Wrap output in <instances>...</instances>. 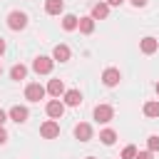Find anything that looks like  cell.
I'll return each instance as SVG.
<instances>
[{
  "mask_svg": "<svg viewBox=\"0 0 159 159\" xmlns=\"http://www.w3.org/2000/svg\"><path fill=\"white\" fill-rule=\"evenodd\" d=\"M7 27L15 30V32H17V30H25V27H27V15L20 12V10H12V12L7 15Z\"/></svg>",
  "mask_w": 159,
  "mask_h": 159,
  "instance_id": "obj_1",
  "label": "cell"
},
{
  "mask_svg": "<svg viewBox=\"0 0 159 159\" xmlns=\"http://www.w3.org/2000/svg\"><path fill=\"white\" fill-rule=\"evenodd\" d=\"M45 94H47V89H45L40 82H30V84L25 87V99H30V102H40Z\"/></svg>",
  "mask_w": 159,
  "mask_h": 159,
  "instance_id": "obj_2",
  "label": "cell"
},
{
  "mask_svg": "<svg viewBox=\"0 0 159 159\" xmlns=\"http://www.w3.org/2000/svg\"><path fill=\"white\" fill-rule=\"evenodd\" d=\"M52 65H55V60H52V57H45V55H40V57H35V62H32V70H35L37 75H50V72H52Z\"/></svg>",
  "mask_w": 159,
  "mask_h": 159,
  "instance_id": "obj_3",
  "label": "cell"
},
{
  "mask_svg": "<svg viewBox=\"0 0 159 159\" xmlns=\"http://www.w3.org/2000/svg\"><path fill=\"white\" fill-rule=\"evenodd\" d=\"M45 112H47V117H50V119H60V117L65 114V102H60V97H55V99H50V102H47Z\"/></svg>",
  "mask_w": 159,
  "mask_h": 159,
  "instance_id": "obj_4",
  "label": "cell"
},
{
  "mask_svg": "<svg viewBox=\"0 0 159 159\" xmlns=\"http://www.w3.org/2000/svg\"><path fill=\"white\" fill-rule=\"evenodd\" d=\"M119 80H122V72H119L117 67H107V70L102 72V82H104V87H117Z\"/></svg>",
  "mask_w": 159,
  "mask_h": 159,
  "instance_id": "obj_5",
  "label": "cell"
},
{
  "mask_svg": "<svg viewBox=\"0 0 159 159\" xmlns=\"http://www.w3.org/2000/svg\"><path fill=\"white\" fill-rule=\"evenodd\" d=\"M112 117H114V109H112L109 104H97V107H94V119H97L99 124L112 122Z\"/></svg>",
  "mask_w": 159,
  "mask_h": 159,
  "instance_id": "obj_6",
  "label": "cell"
},
{
  "mask_svg": "<svg viewBox=\"0 0 159 159\" xmlns=\"http://www.w3.org/2000/svg\"><path fill=\"white\" fill-rule=\"evenodd\" d=\"M40 134H42L45 139H55V137H60V124H57L55 119H47V122H42Z\"/></svg>",
  "mask_w": 159,
  "mask_h": 159,
  "instance_id": "obj_7",
  "label": "cell"
},
{
  "mask_svg": "<svg viewBox=\"0 0 159 159\" xmlns=\"http://www.w3.org/2000/svg\"><path fill=\"white\" fill-rule=\"evenodd\" d=\"M139 50H142L144 55H154V52L159 50V40H157V37H142V40H139Z\"/></svg>",
  "mask_w": 159,
  "mask_h": 159,
  "instance_id": "obj_8",
  "label": "cell"
},
{
  "mask_svg": "<svg viewBox=\"0 0 159 159\" xmlns=\"http://www.w3.org/2000/svg\"><path fill=\"white\" fill-rule=\"evenodd\" d=\"M7 117L12 119V122H17V124H22V122H27V117H30V112H27V107H20V104H15L10 112H7Z\"/></svg>",
  "mask_w": 159,
  "mask_h": 159,
  "instance_id": "obj_9",
  "label": "cell"
},
{
  "mask_svg": "<svg viewBox=\"0 0 159 159\" xmlns=\"http://www.w3.org/2000/svg\"><path fill=\"white\" fill-rule=\"evenodd\" d=\"M70 57H72V52H70L67 45H55V50H52V60L55 62H67Z\"/></svg>",
  "mask_w": 159,
  "mask_h": 159,
  "instance_id": "obj_10",
  "label": "cell"
},
{
  "mask_svg": "<svg viewBox=\"0 0 159 159\" xmlns=\"http://www.w3.org/2000/svg\"><path fill=\"white\" fill-rule=\"evenodd\" d=\"M75 137H77L80 142H89V139H92V127H89L87 122H80V124L75 127Z\"/></svg>",
  "mask_w": 159,
  "mask_h": 159,
  "instance_id": "obj_11",
  "label": "cell"
},
{
  "mask_svg": "<svg viewBox=\"0 0 159 159\" xmlns=\"http://www.w3.org/2000/svg\"><path fill=\"white\" fill-rule=\"evenodd\" d=\"M45 89H47L52 97H62V94H65V82H62V80H50Z\"/></svg>",
  "mask_w": 159,
  "mask_h": 159,
  "instance_id": "obj_12",
  "label": "cell"
},
{
  "mask_svg": "<svg viewBox=\"0 0 159 159\" xmlns=\"http://www.w3.org/2000/svg\"><path fill=\"white\" fill-rule=\"evenodd\" d=\"M107 15H109V5L107 2H94L92 5V17L94 20H104Z\"/></svg>",
  "mask_w": 159,
  "mask_h": 159,
  "instance_id": "obj_13",
  "label": "cell"
},
{
  "mask_svg": "<svg viewBox=\"0 0 159 159\" xmlns=\"http://www.w3.org/2000/svg\"><path fill=\"white\" fill-rule=\"evenodd\" d=\"M77 27H80L82 35H92V32H94V17H92V15H89V17H80Z\"/></svg>",
  "mask_w": 159,
  "mask_h": 159,
  "instance_id": "obj_14",
  "label": "cell"
},
{
  "mask_svg": "<svg viewBox=\"0 0 159 159\" xmlns=\"http://www.w3.org/2000/svg\"><path fill=\"white\" fill-rule=\"evenodd\" d=\"M65 10V2L62 0H45V12L47 15H60Z\"/></svg>",
  "mask_w": 159,
  "mask_h": 159,
  "instance_id": "obj_15",
  "label": "cell"
},
{
  "mask_svg": "<svg viewBox=\"0 0 159 159\" xmlns=\"http://www.w3.org/2000/svg\"><path fill=\"white\" fill-rule=\"evenodd\" d=\"M80 102H82L80 89H67V92H65V104H67V107H77Z\"/></svg>",
  "mask_w": 159,
  "mask_h": 159,
  "instance_id": "obj_16",
  "label": "cell"
},
{
  "mask_svg": "<svg viewBox=\"0 0 159 159\" xmlns=\"http://www.w3.org/2000/svg\"><path fill=\"white\" fill-rule=\"evenodd\" d=\"M25 77H27V67H25V65H12V70H10V80L20 82V80H25Z\"/></svg>",
  "mask_w": 159,
  "mask_h": 159,
  "instance_id": "obj_17",
  "label": "cell"
},
{
  "mask_svg": "<svg viewBox=\"0 0 159 159\" xmlns=\"http://www.w3.org/2000/svg\"><path fill=\"white\" fill-rule=\"evenodd\" d=\"M99 142L107 144V147H112V144L117 142V132H114V129H102V132H99Z\"/></svg>",
  "mask_w": 159,
  "mask_h": 159,
  "instance_id": "obj_18",
  "label": "cell"
},
{
  "mask_svg": "<svg viewBox=\"0 0 159 159\" xmlns=\"http://www.w3.org/2000/svg\"><path fill=\"white\" fill-rule=\"evenodd\" d=\"M77 22H80L77 15H65V17H62V30L72 32V30H77Z\"/></svg>",
  "mask_w": 159,
  "mask_h": 159,
  "instance_id": "obj_19",
  "label": "cell"
},
{
  "mask_svg": "<svg viewBox=\"0 0 159 159\" xmlns=\"http://www.w3.org/2000/svg\"><path fill=\"white\" fill-rule=\"evenodd\" d=\"M144 114H147V117H159V102H157V99L147 102V104H144Z\"/></svg>",
  "mask_w": 159,
  "mask_h": 159,
  "instance_id": "obj_20",
  "label": "cell"
},
{
  "mask_svg": "<svg viewBox=\"0 0 159 159\" xmlns=\"http://www.w3.org/2000/svg\"><path fill=\"white\" fill-rule=\"evenodd\" d=\"M134 154H137V147L134 144H127L122 149V159H134Z\"/></svg>",
  "mask_w": 159,
  "mask_h": 159,
  "instance_id": "obj_21",
  "label": "cell"
},
{
  "mask_svg": "<svg viewBox=\"0 0 159 159\" xmlns=\"http://www.w3.org/2000/svg\"><path fill=\"white\" fill-rule=\"evenodd\" d=\"M147 147H149V152H159V137L152 134V137L147 139Z\"/></svg>",
  "mask_w": 159,
  "mask_h": 159,
  "instance_id": "obj_22",
  "label": "cell"
},
{
  "mask_svg": "<svg viewBox=\"0 0 159 159\" xmlns=\"http://www.w3.org/2000/svg\"><path fill=\"white\" fill-rule=\"evenodd\" d=\"M134 159H154V152H149V149H147V152H137Z\"/></svg>",
  "mask_w": 159,
  "mask_h": 159,
  "instance_id": "obj_23",
  "label": "cell"
},
{
  "mask_svg": "<svg viewBox=\"0 0 159 159\" xmlns=\"http://www.w3.org/2000/svg\"><path fill=\"white\" fill-rule=\"evenodd\" d=\"M5 142H7V132L0 127V144H5Z\"/></svg>",
  "mask_w": 159,
  "mask_h": 159,
  "instance_id": "obj_24",
  "label": "cell"
},
{
  "mask_svg": "<svg viewBox=\"0 0 159 159\" xmlns=\"http://www.w3.org/2000/svg\"><path fill=\"white\" fill-rule=\"evenodd\" d=\"M129 2H132L134 7H144V5H147V0H129Z\"/></svg>",
  "mask_w": 159,
  "mask_h": 159,
  "instance_id": "obj_25",
  "label": "cell"
},
{
  "mask_svg": "<svg viewBox=\"0 0 159 159\" xmlns=\"http://www.w3.org/2000/svg\"><path fill=\"white\" fill-rule=\"evenodd\" d=\"M5 122H7V112H5V109H0V127H2Z\"/></svg>",
  "mask_w": 159,
  "mask_h": 159,
  "instance_id": "obj_26",
  "label": "cell"
},
{
  "mask_svg": "<svg viewBox=\"0 0 159 159\" xmlns=\"http://www.w3.org/2000/svg\"><path fill=\"white\" fill-rule=\"evenodd\" d=\"M104 2H107V5H109V7H112V5H114V7H119V5H122V2H124V0H104Z\"/></svg>",
  "mask_w": 159,
  "mask_h": 159,
  "instance_id": "obj_27",
  "label": "cell"
},
{
  "mask_svg": "<svg viewBox=\"0 0 159 159\" xmlns=\"http://www.w3.org/2000/svg\"><path fill=\"white\" fill-rule=\"evenodd\" d=\"M2 52H5V40L0 37V57H2Z\"/></svg>",
  "mask_w": 159,
  "mask_h": 159,
  "instance_id": "obj_28",
  "label": "cell"
},
{
  "mask_svg": "<svg viewBox=\"0 0 159 159\" xmlns=\"http://www.w3.org/2000/svg\"><path fill=\"white\" fill-rule=\"evenodd\" d=\"M154 89H157V94H159V82H157V84H154Z\"/></svg>",
  "mask_w": 159,
  "mask_h": 159,
  "instance_id": "obj_29",
  "label": "cell"
},
{
  "mask_svg": "<svg viewBox=\"0 0 159 159\" xmlns=\"http://www.w3.org/2000/svg\"><path fill=\"white\" fill-rule=\"evenodd\" d=\"M84 159H94V157H84Z\"/></svg>",
  "mask_w": 159,
  "mask_h": 159,
  "instance_id": "obj_30",
  "label": "cell"
},
{
  "mask_svg": "<svg viewBox=\"0 0 159 159\" xmlns=\"http://www.w3.org/2000/svg\"><path fill=\"white\" fill-rule=\"evenodd\" d=\"M0 75H2V67H0Z\"/></svg>",
  "mask_w": 159,
  "mask_h": 159,
  "instance_id": "obj_31",
  "label": "cell"
}]
</instances>
